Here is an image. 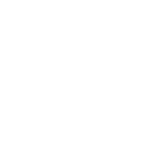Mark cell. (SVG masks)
I'll return each instance as SVG.
<instances>
[]
</instances>
